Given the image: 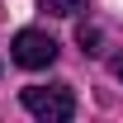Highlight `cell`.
Returning a JSON list of instances; mask_svg holds the SVG:
<instances>
[{
    "instance_id": "obj_1",
    "label": "cell",
    "mask_w": 123,
    "mask_h": 123,
    "mask_svg": "<svg viewBox=\"0 0 123 123\" xmlns=\"http://www.w3.org/2000/svg\"><path fill=\"white\" fill-rule=\"evenodd\" d=\"M24 109L43 123H66L76 114V99H71V85H29L24 90Z\"/></svg>"
},
{
    "instance_id": "obj_2",
    "label": "cell",
    "mask_w": 123,
    "mask_h": 123,
    "mask_svg": "<svg viewBox=\"0 0 123 123\" xmlns=\"http://www.w3.org/2000/svg\"><path fill=\"white\" fill-rule=\"evenodd\" d=\"M10 57H14L24 71H43V66H52V62H57V38H52V33H43V29H24V33H14Z\"/></svg>"
},
{
    "instance_id": "obj_3",
    "label": "cell",
    "mask_w": 123,
    "mask_h": 123,
    "mask_svg": "<svg viewBox=\"0 0 123 123\" xmlns=\"http://www.w3.org/2000/svg\"><path fill=\"white\" fill-rule=\"evenodd\" d=\"M38 10H47V14H80L85 0H38Z\"/></svg>"
},
{
    "instance_id": "obj_4",
    "label": "cell",
    "mask_w": 123,
    "mask_h": 123,
    "mask_svg": "<svg viewBox=\"0 0 123 123\" xmlns=\"http://www.w3.org/2000/svg\"><path fill=\"white\" fill-rule=\"evenodd\" d=\"M76 43H80V52H90V57H95V52H99V29L80 24V29H76Z\"/></svg>"
},
{
    "instance_id": "obj_5",
    "label": "cell",
    "mask_w": 123,
    "mask_h": 123,
    "mask_svg": "<svg viewBox=\"0 0 123 123\" xmlns=\"http://www.w3.org/2000/svg\"><path fill=\"white\" fill-rule=\"evenodd\" d=\"M114 76H118V80H123V57H114Z\"/></svg>"
}]
</instances>
